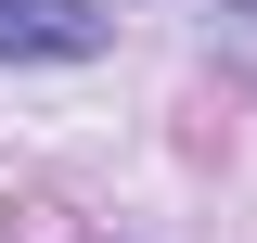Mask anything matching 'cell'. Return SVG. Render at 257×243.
Wrapping results in <instances>:
<instances>
[{"instance_id":"obj_1","label":"cell","mask_w":257,"mask_h":243,"mask_svg":"<svg viewBox=\"0 0 257 243\" xmlns=\"http://www.w3.org/2000/svg\"><path fill=\"white\" fill-rule=\"evenodd\" d=\"M0 52H103V0H0Z\"/></svg>"},{"instance_id":"obj_2","label":"cell","mask_w":257,"mask_h":243,"mask_svg":"<svg viewBox=\"0 0 257 243\" xmlns=\"http://www.w3.org/2000/svg\"><path fill=\"white\" fill-rule=\"evenodd\" d=\"M219 13H257V0H219Z\"/></svg>"}]
</instances>
